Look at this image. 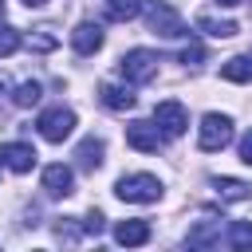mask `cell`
<instances>
[{"instance_id": "6da1fadb", "label": "cell", "mask_w": 252, "mask_h": 252, "mask_svg": "<svg viewBox=\"0 0 252 252\" xmlns=\"http://www.w3.org/2000/svg\"><path fill=\"white\" fill-rule=\"evenodd\" d=\"M114 193L122 201H130V205H150V201L161 197V181L154 173H126V177H118Z\"/></svg>"}, {"instance_id": "7a4b0ae2", "label": "cell", "mask_w": 252, "mask_h": 252, "mask_svg": "<svg viewBox=\"0 0 252 252\" xmlns=\"http://www.w3.org/2000/svg\"><path fill=\"white\" fill-rule=\"evenodd\" d=\"M232 142V118L228 114H205L201 118V130H197V146L205 150V154H217V150H224Z\"/></svg>"}, {"instance_id": "3957f363", "label": "cell", "mask_w": 252, "mask_h": 252, "mask_svg": "<svg viewBox=\"0 0 252 252\" xmlns=\"http://www.w3.org/2000/svg\"><path fill=\"white\" fill-rule=\"evenodd\" d=\"M146 24H150V32H154V35H165V39L185 35L181 16H177V12H173L165 0H150V4H146Z\"/></svg>"}, {"instance_id": "277c9868", "label": "cell", "mask_w": 252, "mask_h": 252, "mask_svg": "<svg viewBox=\"0 0 252 252\" xmlns=\"http://www.w3.org/2000/svg\"><path fill=\"white\" fill-rule=\"evenodd\" d=\"M118 71H122L126 83H150L158 75V55L146 51V47H134V51H126L118 59Z\"/></svg>"}, {"instance_id": "5b68a950", "label": "cell", "mask_w": 252, "mask_h": 252, "mask_svg": "<svg viewBox=\"0 0 252 252\" xmlns=\"http://www.w3.org/2000/svg\"><path fill=\"white\" fill-rule=\"evenodd\" d=\"M35 126H39V134H43L47 142H63V138H71V130H75V110L51 106V110H43V114L35 118Z\"/></svg>"}, {"instance_id": "8992f818", "label": "cell", "mask_w": 252, "mask_h": 252, "mask_svg": "<svg viewBox=\"0 0 252 252\" xmlns=\"http://www.w3.org/2000/svg\"><path fill=\"white\" fill-rule=\"evenodd\" d=\"M154 122L161 126V134H165V138H181V134H185V126H189V110H185L177 98H165V102H158V106H154Z\"/></svg>"}, {"instance_id": "52a82bcc", "label": "cell", "mask_w": 252, "mask_h": 252, "mask_svg": "<svg viewBox=\"0 0 252 252\" xmlns=\"http://www.w3.org/2000/svg\"><path fill=\"white\" fill-rule=\"evenodd\" d=\"M126 142H130L134 150H142V154H158V150L165 146V134H161L158 122H130V126H126Z\"/></svg>"}, {"instance_id": "ba28073f", "label": "cell", "mask_w": 252, "mask_h": 252, "mask_svg": "<svg viewBox=\"0 0 252 252\" xmlns=\"http://www.w3.org/2000/svg\"><path fill=\"white\" fill-rule=\"evenodd\" d=\"M43 193H47V197H67V193H75V173H71V165H63V161L47 165V169H43Z\"/></svg>"}, {"instance_id": "9c48e42d", "label": "cell", "mask_w": 252, "mask_h": 252, "mask_svg": "<svg viewBox=\"0 0 252 252\" xmlns=\"http://www.w3.org/2000/svg\"><path fill=\"white\" fill-rule=\"evenodd\" d=\"M0 158H4V165H8L12 173H28V169L35 165L32 142H8V146H0Z\"/></svg>"}, {"instance_id": "30bf717a", "label": "cell", "mask_w": 252, "mask_h": 252, "mask_svg": "<svg viewBox=\"0 0 252 252\" xmlns=\"http://www.w3.org/2000/svg\"><path fill=\"white\" fill-rule=\"evenodd\" d=\"M102 39H106V35H102L98 24H79V28L71 32V47H75L79 55H94V51L102 47Z\"/></svg>"}, {"instance_id": "8fae6325", "label": "cell", "mask_w": 252, "mask_h": 252, "mask_svg": "<svg viewBox=\"0 0 252 252\" xmlns=\"http://www.w3.org/2000/svg\"><path fill=\"white\" fill-rule=\"evenodd\" d=\"M98 98H102L106 110H130V106L138 102L134 91H130V87H118V83H102V87H98Z\"/></svg>"}, {"instance_id": "7c38bea8", "label": "cell", "mask_w": 252, "mask_h": 252, "mask_svg": "<svg viewBox=\"0 0 252 252\" xmlns=\"http://www.w3.org/2000/svg\"><path fill=\"white\" fill-rule=\"evenodd\" d=\"M114 240H118V244H126V248L146 244V240H150V224H146V220H122V224L114 228Z\"/></svg>"}, {"instance_id": "4fadbf2b", "label": "cell", "mask_w": 252, "mask_h": 252, "mask_svg": "<svg viewBox=\"0 0 252 252\" xmlns=\"http://www.w3.org/2000/svg\"><path fill=\"white\" fill-rule=\"evenodd\" d=\"M193 248H209V244H220V240H228L224 232H220V220H205V224H197V228H189V236H185Z\"/></svg>"}, {"instance_id": "5bb4252c", "label": "cell", "mask_w": 252, "mask_h": 252, "mask_svg": "<svg viewBox=\"0 0 252 252\" xmlns=\"http://www.w3.org/2000/svg\"><path fill=\"white\" fill-rule=\"evenodd\" d=\"M220 79H228V83H248V79H252V55H232V59H224V63H220Z\"/></svg>"}, {"instance_id": "9a60e30c", "label": "cell", "mask_w": 252, "mask_h": 252, "mask_svg": "<svg viewBox=\"0 0 252 252\" xmlns=\"http://www.w3.org/2000/svg\"><path fill=\"white\" fill-rule=\"evenodd\" d=\"M213 189H217V197L220 201H248V185L244 181H236V177H213Z\"/></svg>"}, {"instance_id": "2e32d148", "label": "cell", "mask_w": 252, "mask_h": 252, "mask_svg": "<svg viewBox=\"0 0 252 252\" xmlns=\"http://www.w3.org/2000/svg\"><path fill=\"white\" fill-rule=\"evenodd\" d=\"M75 158H79L83 169H98V165H102V142H98V138H83L79 150H75Z\"/></svg>"}, {"instance_id": "e0dca14e", "label": "cell", "mask_w": 252, "mask_h": 252, "mask_svg": "<svg viewBox=\"0 0 252 252\" xmlns=\"http://www.w3.org/2000/svg\"><path fill=\"white\" fill-rule=\"evenodd\" d=\"M138 12H142V0H106V20H114V24H126Z\"/></svg>"}, {"instance_id": "ac0fdd59", "label": "cell", "mask_w": 252, "mask_h": 252, "mask_svg": "<svg viewBox=\"0 0 252 252\" xmlns=\"http://www.w3.org/2000/svg\"><path fill=\"white\" fill-rule=\"evenodd\" d=\"M197 28H201V32H209V35H217V39H228V35H236V24H232V20H213V16H197Z\"/></svg>"}, {"instance_id": "d6986e66", "label": "cell", "mask_w": 252, "mask_h": 252, "mask_svg": "<svg viewBox=\"0 0 252 252\" xmlns=\"http://www.w3.org/2000/svg\"><path fill=\"white\" fill-rule=\"evenodd\" d=\"M12 102H16V106H35V102H39V83H35V79L20 83L16 94H12Z\"/></svg>"}, {"instance_id": "ffe728a7", "label": "cell", "mask_w": 252, "mask_h": 252, "mask_svg": "<svg viewBox=\"0 0 252 252\" xmlns=\"http://www.w3.org/2000/svg\"><path fill=\"white\" fill-rule=\"evenodd\" d=\"M16 51H20V32L0 24V55H16Z\"/></svg>"}, {"instance_id": "44dd1931", "label": "cell", "mask_w": 252, "mask_h": 252, "mask_svg": "<svg viewBox=\"0 0 252 252\" xmlns=\"http://www.w3.org/2000/svg\"><path fill=\"white\" fill-rule=\"evenodd\" d=\"M181 59H185V63H201V59H205V47L193 39V43H185V47H181Z\"/></svg>"}, {"instance_id": "7402d4cb", "label": "cell", "mask_w": 252, "mask_h": 252, "mask_svg": "<svg viewBox=\"0 0 252 252\" xmlns=\"http://www.w3.org/2000/svg\"><path fill=\"white\" fill-rule=\"evenodd\" d=\"M240 161H244V165H252V130L240 138Z\"/></svg>"}, {"instance_id": "603a6c76", "label": "cell", "mask_w": 252, "mask_h": 252, "mask_svg": "<svg viewBox=\"0 0 252 252\" xmlns=\"http://www.w3.org/2000/svg\"><path fill=\"white\" fill-rule=\"evenodd\" d=\"M24 4H28V8H43L47 0H24Z\"/></svg>"}, {"instance_id": "cb8c5ba5", "label": "cell", "mask_w": 252, "mask_h": 252, "mask_svg": "<svg viewBox=\"0 0 252 252\" xmlns=\"http://www.w3.org/2000/svg\"><path fill=\"white\" fill-rule=\"evenodd\" d=\"M217 4H224V8H232V4H240V0H217Z\"/></svg>"}, {"instance_id": "d4e9b609", "label": "cell", "mask_w": 252, "mask_h": 252, "mask_svg": "<svg viewBox=\"0 0 252 252\" xmlns=\"http://www.w3.org/2000/svg\"><path fill=\"white\" fill-rule=\"evenodd\" d=\"M0 94H4V83H0Z\"/></svg>"}, {"instance_id": "484cf974", "label": "cell", "mask_w": 252, "mask_h": 252, "mask_svg": "<svg viewBox=\"0 0 252 252\" xmlns=\"http://www.w3.org/2000/svg\"><path fill=\"white\" fill-rule=\"evenodd\" d=\"M0 165H4V158H0Z\"/></svg>"}]
</instances>
